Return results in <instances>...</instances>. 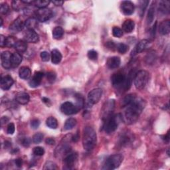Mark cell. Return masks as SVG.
Returning <instances> with one entry per match:
<instances>
[{"instance_id":"4fadbf2b","label":"cell","mask_w":170,"mask_h":170,"mask_svg":"<svg viewBox=\"0 0 170 170\" xmlns=\"http://www.w3.org/2000/svg\"><path fill=\"white\" fill-rule=\"evenodd\" d=\"M25 27V22L22 21L21 18H17L10 25L9 31L12 33H17L22 31V29Z\"/></svg>"},{"instance_id":"52a82bcc","label":"cell","mask_w":170,"mask_h":170,"mask_svg":"<svg viewBox=\"0 0 170 170\" xmlns=\"http://www.w3.org/2000/svg\"><path fill=\"white\" fill-rule=\"evenodd\" d=\"M35 18L40 22H45L53 17V12L49 8L39 9L35 13Z\"/></svg>"},{"instance_id":"f546056e","label":"cell","mask_w":170,"mask_h":170,"mask_svg":"<svg viewBox=\"0 0 170 170\" xmlns=\"http://www.w3.org/2000/svg\"><path fill=\"white\" fill-rule=\"evenodd\" d=\"M64 35V30L61 27H55L53 30V37L55 39H61Z\"/></svg>"},{"instance_id":"9a60e30c","label":"cell","mask_w":170,"mask_h":170,"mask_svg":"<svg viewBox=\"0 0 170 170\" xmlns=\"http://www.w3.org/2000/svg\"><path fill=\"white\" fill-rule=\"evenodd\" d=\"M120 8L122 13L126 16H130L134 12V4L130 1H124L121 3Z\"/></svg>"},{"instance_id":"8d00e7d4","label":"cell","mask_w":170,"mask_h":170,"mask_svg":"<svg viewBox=\"0 0 170 170\" xmlns=\"http://www.w3.org/2000/svg\"><path fill=\"white\" fill-rule=\"evenodd\" d=\"M116 49L120 53L125 54L128 51L129 47L124 43H119L116 45Z\"/></svg>"},{"instance_id":"60d3db41","label":"cell","mask_w":170,"mask_h":170,"mask_svg":"<svg viewBox=\"0 0 170 170\" xmlns=\"http://www.w3.org/2000/svg\"><path fill=\"white\" fill-rule=\"evenodd\" d=\"M56 77H57V75L54 72L51 71V72L47 73V81L50 83H53L54 82V81H55Z\"/></svg>"},{"instance_id":"7402d4cb","label":"cell","mask_w":170,"mask_h":170,"mask_svg":"<svg viewBox=\"0 0 170 170\" xmlns=\"http://www.w3.org/2000/svg\"><path fill=\"white\" fill-rule=\"evenodd\" d=\"M159 32L162 35H166L170 32V22L169 20H165L159 26Z\"/></svg>"},{"instance_id":"6125c7cd","label":"cell","mask_w":170,"mask_h":170,"mask_svg":"<svg viewBox=\"0 0 170 170\" xmlns=\"http://www.w3.org/2000/svg\"><path fill=\"white\" fill-rule=\"evenodd\" d=\"M3 26V19L2 18H1V27Z\"/></svg>"},{"instance_id":"680465c9","label":"cell","mask_w":170,"mask_h":170,"mask_svg":"<svg viewBox=\"0 0 170 170\" xmlns=\"http://www.w3.org/2000/svg\"><path fill=\"white\" fill-rule=\"evenodd\" d=\"M9 121V118H7V117L6 116H3L2 118L1 119V122H2V124H6L7 122Z\"/></svg>"},{"instance_id":"83f0119b","label":"cell","mask_w":170,"mask_h":170,"mask_svg":"<svg viewBox=\"0 0 170 170\" xmlns=\"http://www.w3.org/2000/svg\"><path fill=\"white\" fill-rule=\"evenodd\" d=\"M159 12L163 14H167L169 12V6L170 3L168 1H161L158 5Z\"/></svg>"},{"instance_id":"9f6ffc18","label":"cell","mask_w":170,"mask_h":170,"mask_svg":"<svg viewBox=\"0 0 170 170\" xmlns=\"http://www.w3.org/2000/svg\"><path fill=\"white\" fill-rule=\"evenodd\" d=\"M45 142L47 144H49V145H54V144H55V140L54 139H53V138H47L46 140H45Z\"/></svg>"},{"instance_id":"4316f807","label":"cell","mask_w":170,"mask_h":170,"mask_svg":"<svg viewBox=\"0 0 170 170\" xmlns=\"http://www.w3.org/2000/svg\"><path fill=\"white\" fill-rule=\"evenodd\" d=\"M38 20L35 17H29L25 21V27L28 29H33L37 27Z\"/></svg>"},{"instance_id":"74e56055","label":"cell","mask_w":170,"mask_h":170,"mask_svg":"<svg viewBox=\"0 0 170 170\" xmlns=\"http://www.w3.org/2000/svg\"><path fill=\"white\" fill-rule=\"evenodd\" d=\"M112 35L115 37H121L123 35V31L122 29L118 27H114L112 28Z\"/></svg>"},{"instance_id":"cb8c5ba5","label":"cell","mask_w":170,"mask_h":170,"mask_svg":"<svg viewBox=\"0 0 170 170\" xmlns=\"http://www.w3.org/2000/svg\"><path fill=\"white\" fill-rule=\"evenodd\" d=\"M19 77L22 79L24 80L29 79L31 77V69L27 67H22L19 71Z\"/></svg>"},{"instance_id":"5b68a950","label":"cell","mask_w":170,"mask_h":170,"mask_svg":"<svg viewBox=\"0 0 170 170\" xmlns=\"http://www.w3.org/2000/svg\"><path fill=\"white\" fill-rule=\"evenodd\" d=\"M124 157L121 154H114L110 156L105 162L103 169L106 170H113L118 168L123 161Z\"/></svg>"},{"instance_id":"b9f144b4","label":"cell","mask_w":170,"mask_h":170,"mask_svg":"<svg viewBox=\"0 0 170 170\" xmlns=\"http://www.w3.org/2000/svg\"><path fill=\"white\" fill-rule=\"evenodd\" d=\"M88 57L92 61H96L98 59V53L94 50H91L88 52Z\"/></svg>"},{"instance_id":"ee69618b","label":"cell","mask_w":170,"mask_h":170,"mask_svg":"<svg viewBox=\"0 0 170 170\" xmlns=\"http://www.w3.org/2000/svg\"><path fill=\"white\" fill-rule=\"evenodd\" d=\"M57 166L56 164L52 162H48L45 164L44 166V169H48V170H53V169H56Z\"/></svg>"},{"instance_id":"7c38bea8","label":"cell","mask_w":170,"mask_h":170,"mask_svg":"<svg viewBox=\"0 0 170 170\" xmlns=\"http://www.w3.org/2000/svg\"><path fill=\"white\" fill-rule=\"evenodd\" d=\"M25 41L27 43H36L39 41V35L33 29H28L24 35Z\"/></svg>"},{"instance_id":"94428289","label":"cell","mask_w":170,"mask_h":170,"mask_svg":"<svg viewBox=\"0 0 170 170\" xmlns=\"http://www.w3.org/2000/svg\"><path fill=\"white\" fill-rule=\"evenodd\" d=\"M42 100H43V102H45V103H46V104H49V103L51 102H50V100L49 98H45V97H44Z\"/></svg>"},{"instance_id":"484cf974","label":"cell","mask_w":170,"mask_h":170,"mask_svg":"<svg viewBox=\"0 0 170 170\" xmlns=\"http://www.w3.org/2000/svg\"><path fill=\"white\" fill-rule=\"evenodd\" d=\"M51 61L53 64H57L61 61L62 54L59 50L53 49L51 51Z\"/></svg>"},{"instance_id":"7bdbcfd3","label":"cell","mask_w":170,"mask_h":170,"mask_svg":"<svg viewBox=\"0 0 170 170\" xmlns=\"http://www.w3.org/2000/svg\"><path fill=\"white\" fill-rule=\"evenodd\" d=\"M149 3L148 1H141L139 2V7H140V16H142L144 13V11L146 10L148 5Z\"/></svg>"},{"instance_id":"603a6c76","label":"cell","mask_w":170,"mask_h":170,"mask_svg":"<svg viewBox=\"0 0 170 170\" xmlns=\"http://www.w3.org/2000/svg\"><path fill=\"white\" fill-rule=\"evenodd\" d=\"M135 23L132 19H126L122 24V31L127 33H130L134 31Z\"/></svg>"},{"instance_id":"4dcf8cb0","label":"cell","mask_w":170,"mask_h":170,"mask_svg":"<svg viewBox=\"0 0 170 170\" xmlns=\"http://www.w3.org/2000/svg\"><path fill=\"white\" fill-rule=\"evenodd\" d=\"M77 124V120L73 118H70L67 119L65 123H64V129L65 130H70L73 129Z\"/></svg>"},{"instance_id":"44dd1931","label":"cell","mask_w":170,"mask_h":170,"mask_svg":"<svg viewBox=\"0 0 170 170\" xmlns=\"http://www.w3.org/2000/svg\"><path fill=\"white\" fill-rule=\"evenodd\" d=\"M29 95L24 92H19L16 94V101L17 103L22 104V105H25L27 104L29 101Z\"/></svg>"},{"instance_id":"7dc6e473","label":"cell","mask_w":170,"mask_h":170,"mask_svg":"<svg viewBox=\"0 0 170 170\" xmlns=\"http://www.w3.org/2000/svg\"><path fill=\"white\" fill-rule=\"evenodd\" d=\"M41 58L43 61H49L50 59V54L47 51H43L41 53Z\"/></svg>"},{"instance_id":"3957f363","label":"cell","mask_w":170,"mask_h":170,"mask_svg":"<svg viewBox=\"0 0 170 170\" xmlns=\"http://www.w3.org/2000/svg\"><path fill=\"white\" fill-rule=\"evenodd\" d=\"M122 120V116L120 114H116L112 115L111 117H109L108 119L104 122V129L105 132L108 134H111L114 132L118 128V125Z\"/></svg>"},{"instance_id":"ffe728a7","label":"cell","mask_w":170,"mask_h":170,"mask_svg":"<svg viewBox=\"0 0 170 170\" xmlns=\"http://www.w3.org/2000/svg\"><path fill=\"white\" fill-rule=\"evenodd\" d=\"M121 63V60L118 57H112L108 59L106 62L107 67L111 69L117 68Z\"/></svg>"},{"instance_id":"30bf717a","label":"cell","mask_w":170,"mask_h":170,"mask_svg":"<svg viewBox=\"0 0 170 170\" xmlns=\"http://www.w3.org/2000/svg\"><path fill=\"white\" fill-rule=\"evenodd\" d=\"M102 95V90L101 88H95L90 92L88 94V101L90 104H97Z\"/></svg>"},{"instance_id":"91938a15","label":"cell","mask_w":170,"mask_h":170,"mask_svg":"<svg viewBox=\"0 0 170 170\" xmlns=\"http://www.w3.org/2000/svg\"><path fill=\"white\" fill-rule=\"evenodd\" d=\"M165 141L168 142L169 140V132H168V134L166 135V136H164L163 138Z\"/></svg>"},{"instance_id":"f35d334b","label":"cell","mask_w":170,"mask_h":170,"mask_svg":"<svg viewBox=\"0 0 170 170\" xmlns=\"http://www.w3.org/2000/svg\"><path fill=\"white\" fill-rule=\"evenodd\" d=\"M43 134L42 133H37L33 137V142L35 144H39L43 141Z\"/></svg>"},{"instance_id":"277c9868","label":"cell","mask_w":170,"mask_h":170,"mask_svg":"<svg viewBox=\"0 0 170 170\" xmlns=\"http://www.w3.org/2000/svg\"><path fill=\"white\" fill-rule=\"evenodd\" d=\"M150 75L149 73L146 71H138L134 77V84L136 88L138 90H143L148 85Z\"/></svg>"},{"instance_id":"6f0895ef","label":"cell","mask_w":170,"mask_h":170,"mask_svg":"<svg viewBox=\"0 0 170 170\" xmlns=\"http://www.w3.org/2000/svg\"><path fill=\"white\" fill-rule=\"evenodd\" d=\"M52 3H54L57 6H62V5L64 3V2H61V1H53Z\"/></svg>"},{"instance_id":"ab89813d","label":"cell","mask_w":170,"mask_h":170,"mask_svg":"<svg viewBox=\"0 0 170 170\" xmlns=\"http://www.w3.org/2000/svg\"><path fill=\"white\" fill-rule=\"evenodd\" d=\"M33 153L37 156H43L45 153V149L43 148L40 147V146L35 147L33 149Z\"/></svg>"},{"instance_id":"d590c367","label":"cell","mask_w":170,"mask_h":170,"mask_svg":"<svg viewBox=\"0 0 170 170\" xmlns=\"http://www.w3.org/2000/svg\"><path fill=\"white\" fill-rule=\"evenodd\" d=\"M136 97L135 96V95L133 94H130L127 95V96L126 97H125L123 99V101H122L123 106H126L127 105H128L129 104H130L134 101V98H136Z\"/></svg>"},{"instance_id":"f907efd6","label":"cell","mask_w":170,"mask_h":170,"mask_svg":"<svg viewBox=\"0 0 170 170\" xmlns=\"http://www.w3.org/2000/svg\"><path fill=\"white\" fill-rule=\"evenodd\" d=\"M39 125H40V121L37 119L33 120L31 121V126L32 128H33V129L38 128L39 126Z\"/></svg>"},{"instance_id":"681fc988","label":"cell","mask_w":170,"mask_h":170,"mask_svg":"<svg viewBox=\"0 0 170 170\" xmlns=\"http://www.w3.org/2000/svg\"><path fill=\"white\" fill-rule=\"evenodd\" d=\"M15 130H16V127L13 123H10L7 126V132L9 134H13L15 132Z\"/></svg>"},{"instance_id":"2e32d148","label":"cell","mask_w":170,"mask_h":170,"mask_svg":"<svg viewBox=\"0 0 170 170\" xmlns=\"http://www.w3.org/2000/svg\"><path fill=\"white\" fill-rule=\"evenodd\" d=\"M149 45V42L148 40H146V39L142 40V41H139L136 45V47H135V48L132 51L131 55L134 56L138 53H140L143 52L148 47Z\"/></svg>"},{"instance_id":"836d02e7","label":"cell","mask_w":170,"mask_h":170,"mask_svg":"<svg viewBox=\"0 0 170 170\" xmlns=\"http://www.w3.org/2000/svg\"><path fill=\"white\" fill-rule=\"evenodd\" d=\"M51 2L48 1V0H35V1H34L33 4L35 6L37 7L39 9H41L45 8Z\"/></svg>"},{"instance_id":"c3c4849f","label":"cell","mask_w":170,"mask_h":170,"mask_svg":"<svg viewBox=\"0 0 170 170\" xmlns=\"http://www.w3.org/2000/svg\"><path fill=\"white\" fill-rule=\"evenodd\" d=\"M21 143L25 147H29L31 144V139L29 138H23L21 139Z\"/></svg>"},{"instance_id":"f1b7e54d","label":"cell","mask_w":170,"mask_h":170,"mask_svg":"<svg viewBox=\"0 0 170 170\" xmlns=\"http://www.w3.org/2000/svg\"><path fill=\"white\" fill-rule=\"evenodd\" d=\"M14 48L16 49V50L18 53H24L25 51H26V50L27 49V42L19 40V41H17Z\"/></svg>"},{"instance_id":"11a10c76","label":"cell","mask_w":170,"mask_h":170,"mask_svg":"<svg viewBox=\"0 0 170 170\" xmlns=\"http://www.w3.org/2000/svg\"><path fill=\"white\" fill-rule=\"evenodd\" d=\"M15 163H16V166L18 167V168H21L22 166V164H23V161H22V159L21 158H18L17 159H16V161H15Z\"/></svg>"},{"instance_id":"d4e9b609","label":"cell","mask_w":170,"mask_h":170,"mask_svg":"<svg viewBox=\"0 0 170 170\" xmlns=\"http://www.w3.org/2000/svg\"><path fill=\"white\" fill-rule=\"evenodd\" d=\"M23 57L21 54L19 53H14L12 54V64L13 67H18L20 64H21L22 61Z\"/></svg>"},{"instance_id":"f6af8a7d","label":"cell","mask_w":170,"mask_h":170,"mask_svg":"<svg viewBox=\"0 0 170 170\" xmlns=\"http://www.w3.org/2000/svg\"><path fill=\"white\" fill-rule=\"evenodd\" d=\"M9 6L7 3H3L0 5V12L2 14H6L9 12Z\"/></svg>"},{"instance_id":"bcb514c9","label":"cell","mask_w":170,"mask_h":170,"mask_svg":"<svg viewBox=\"0 0 170 170\" xmlns=\"http://www.w3.org/2000/svg\"><path fill=\"white\" fill-rule=\"evenodd\" d=\"M77 107L78 108V110L81 109L83 107V106H84V100H83V98L82 97L81 95H77Z\"/></svg>"},{"instance_id":"8992f818","label":"cell","mask_w":170,"mask_h":170,"mask_svg":"<svg viewBox=\"0 0 170 170\" xmlns=\"http://www.w3.org/2000/svg\"><path fill=\"white\" fill-rule=\"evenodd\" d=\"M114 106L115 101L114 99L108 100L103 105V107L101 110V118L104 122L112 116L114 110Z\"/></svg>"},{"instance_id":"ac0fdd59","label":"cell","mask_w":170,"mask_h":170,"mask_svg":"<svg viewBox=\"0 0 170 170\" xmlns=\"http://www.w3.org/2000/svg\"><path fill=\"white\" fill-rule=\"evenodd\" d=\"M71 148L67 143H63L57 148L55 154L57 156H66L67 155L71 153Z\"/></svg>"},{"instance_id":"5bb4252c","label":"cell","mask_w":170,"mask_h":170,"mask_svg":"<svg viewBox=\"0 0 170 170\" xmlns=\"http://www.w3.org/2000/svg\"><path fill=\"white\" fill-rule=\"evenodd\" d=\"M12 53L9 51H4L1 54V61L2 67L6 69H9L12 67Z\"/></svg>"},{"instance_id":"d6986e66","label":"cell","mask_w":170,"mask_h":170,"mask_svg":"<svg viewBox=\"0 0 170 170\" xmlns=\"http://www.w3.org/2000/svg\"><path fill=\"white\" fill-rule=\"evenodd\" d=\"M13 83L14 81L11 76L9 75L4 76L2 77L1 82H0L1 88L4 90V91H7V90H9L12 87Z\"/></svg>"},{"instance_id":"ba28073f","label":"cell","mask_w":170,"mask_h":170,"mask_svg":"<svg viewBox=\"0 0 170 170\" xmlns=\"http://www.w3.org/2000/svg\"><path fill=\"white\" fill-rule=\"evenodd\" d=\"M126 77L125 74L121 72H118L114 73L111 77V83L113 87L116 88H123L124 85L126 82Z\"/></svg>"},{"instance_id":"e0dca14e","label":"cell","mask_w":170,"mask_h":170,"mask_svg":"<svg viewBox=\"0 0 170 170\" xmlns=\"http://www.w3.org/2000/svg\"><path fill=\"white\" fill-rule=\"evenodd\" d=\"M43 76L44 74L41 71H37L35 73L33 77L29 82V86L32 88H35L39 86L40 84L41 83Z\"/></svg>"},{"instance_id":"6da1fadb","label":"cell","mask_w":170,"mask_h":170,"mask_svg":"<svg viewBox=\"0 0 170 170\" xmlns=\"http://www.w3.org/2000/svg\"><path fill=\"white\" fill-rule=\"evenodd\" d=\"M145 106H146V102L143 99L137 97L135 98L130 104L125 106L126 110L124 111V116H122L124 122L128 124H132L136 122L145 108Z\"/></svg>"},{"instance_id":"816d5d0a","label":"cell","mask_w":170,"mask_h":170,"mask_svg":"<svg viewBox=\"0 0 170 170\" xmlns=\"http://www.w3.org/2000/svg\"><path fill=\"white\" fill-rule=\"evenodd\" d=\"M106 47H107L108 49H112V50H113L114 48H116V45H115V43H114V42H112V41H108V42H107L106 44Z\"/></svg>"},{"instance_id":"f5cc1de1","label":"cell","mask_w":170,"mask_h":170,"mask_svg":"<svg viewBox=\"0 0 170 170\" xmlns=\"http://www.w3.org/2000/svg\"><path fill=\"white\" fill-rule=\"evenodd\" d=\"M19 3H20V2H18V1H13V2H12V5H13V9H14L15 10H17H17H19L20 8H21V7L19 6Z\"/></svg>"},{"instance_id":"7a4b0ae2","label":"cell","mask_w":170,"mask_h":170,"mask_svg":"<svg viewBox=\"0 0 170 170\" xmlns=\"http://www.w3.org/2000/svg\"><path fill=\"white\" fill-rule=\"evenodd\" d=\"M97 134L93 128L86 126L83 130V148L88 152L92 150L97 144Z\"/></svg>"},{"instance_id":"1f68e13d","label":"cell","mask_w":170,"mask_h":170,"mask_svg":"<svg viewBox=\"0 0 170 170\" xmlns=\"http://www.w3.org/2000/svg\"><path fill=\"white\" fill-rule=\"evenodd\" d=\"M47 126L51 129H56L58 127L57 120L53 116L49 117L46 120Z\"/></svg>"},{"instance_id":"db71d44e","label":"cell","mask_w":170,"mask_h":170,"mask_svg":"<svg viewBox=\"0 0 170 170\" xmlns=\"http://www.w3.org/2000/svg\"><path fill=\"white\" fill-rule=\"evenodd\" d=\"M6 37H5L3 35L0 36V46L2 47H5V43H6Z\"/></svg>"},{"instance_id":"9c48e42d","label":"cell","mask_w":170,"mask_h":170,"mask_svg":"<svg viewBox=\"0 0 170 170\" xmlns=\"http://www.w3.org/2000/svg\"><path fill=\"white\" fill-rule=\"evenodd\" d=\"M78 159V155L77 153H70L64 159V168L73 169L75 166Z\"/></svg>"},{"instance_id":"e575fe53","label":"cell","mask_w":170,"mask_h":170,"mask_svg":"<svg viewBox=\"0 0 170 170\" xmlns=\"http://www.w3.org/2000/svg\"><path fill=\"white\" fill-rule=\"evenodd\" d=\"M17 40L14 37L9 36L6 37V43H5V47H15L16 44L17 43Z\"/></svg>"},{"instance_id":"8fae6325","label":"cell","mask_w":170,"mask_h":170,"mask_svg":"<svg viewBox=\"0 0 170 170\" xmlns=\"http://www.w3.org/2000/svg\"><path fill=\"white\" fill-rule=\"evenodd\" d=\"M61 112L66 115H72L78 112L79 110L77 106L71 102H64L61 106Z\"/></svg>"},{"instance_id":"d6a6232c","label":"cell","mask_w":170,"mask_h":170,"mask_svg":"<svg viewBox=\"0 0 170 170\" xmlns=\"http://www.w3.org/2000/svg\"><path fill=\"white\" fill-rule=\"evenodd\" d=\"M154 16H155V7L153 6V3L151 5L150 7L149 8L148 12V16H147V23L148 24H150L153 21V20L154 19Z\"/></svg>"}]
</instances>
